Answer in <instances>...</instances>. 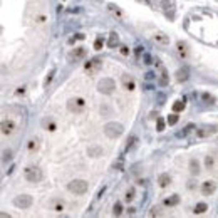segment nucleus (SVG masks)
<instances>
[{
    "instance_id": "nucleus-1",
    "label": "nucleus",
    "mask_w": 218,
    "mask_h": 218,
    "mask_svg": "<svg viewBox=\"0 0 218 218\" xmlns=\"http://www.w3.org/2000/svg\"><path fill=\"white\" fill-rule=\"evenodd\" d=\"M104 133H106L108 138L116 139L124 133V127H122V124H119V122H108V124L104 126Z\"/></svg>"
},
{
    "instance_id": "nucleus-2",
    "label": "nucleus",
    "mask_w": 218,
    "mask_h": 218,
    "mask_svg": "<svg viewBox=\"0 0 218 218\" xmlns=\"http://www.w3.org/2000/svg\"><path fill=\"white\" fill-rule=\"evenodd\" d=\"M24 178H25L29 183H39L40 180L44 178V175H42V171H40L39 168L29 166V168H25V170H24Z\"/></svg>"
},
{
    "instance_id": "nucleus-3",
    "label": "nucleus",
    "mask_w": 218,
    "mask_h": 218,
    "mask_svg": "<svg viewBox=\"0 0 218 218\" xmlns=\"http://www.w3.org/2000/svg\"><path fill=\"white\" fill-rule=\"evenodd\" d=\"M67 188H69L71 193H74V195H84V193L87 191L89 185H87V181H84V180H72Z\"/></svg>"
},
{
    "instance_id": "nucleus-4",
    "label": "nucleus",
    "mask_w": 218,
    "mask_h": 218,
    "mask_svg": "<svg viewBox=\"0 0 218 218\" xmlns=\"http://www.w3.org/2000/svg\"><path fill=\"white\" fill-rule=\"evenodd\" d=\"M97 89L102 94H113V91L116 89V82L111 79V77H102L99 81V84H97Z\"/></svg>"
},
{
    "instance_id": "nucleus-5",
    "label": "nucleus",
    "mask_w": 218,
    "mask_h": 218,
    "mask_svg": "<svg viewBox=\"0 0 218 218\" xmlns=\"http://www.w3.org/2000/svg\"><path fill=\"white\" fill-rule=\"evenodd\" d=\"M32 196L30 195H19V196H15L14 198V205L17 208H22V210H25V208H30L32 207Z\"/></svg>"
},
{
    "instance_id": "nucleus-6",
    "label": "nucleus",
    "mask_w": 218,
    "mask_h": 218,
    "mask_svg": "<svg viewBox=\"0 0 218 218\" xmlns=\"http://www.w3.org/2000/svg\"><path fill=\"white\" fill-rule=\"evenodd\" d=\"M84 108H86V101L82 97H74V99H71L67 102V109L71 113H81Z\"/></svg>"
},
{
    "instance_id": "nucleus-7",
    "label": "nucleus",
    "mask_w": 218,
    "mask_h": 218,
    "mask_svg": "<svg viewBox=\"0 0 218 218\" xmlns=\"http://www.w3.org/2000/svg\"><path fill=\"white\" fill-rule=\"evenodd\" d=\"M216 190V183L213 181V180H207V181H203L201 183V193H203L205 196H210V195H213Z\"/></svg>"
},
{
    "instance_id": "nucleus-8",
    "label": "nucleus",
    "mask_w": 218,
    "mask_h": 218,
    "mask_svg": "<svg viewBox=\"0 0 218 218\" xmlns=\"http://www.w3.org/2000/svg\"><path fill=\"white\" fill-rule=\"evenodd\" d=\"M101 65L102 62L99 59H92V60H89V62H86V71H87L89 74H96V72H99V69H101Z\"/></svg>"
},
{
    "instance_id": "nucleus-9",
    "label": "nucleus",
    "mask_w": 218,
    "mask_h": 218,
    "mask_svg": "<svg viewBox=\"0 0 218 218\" xmlns=\"http://www.w3.org/2000/svg\"><path fill=\"white\" fill-rule=\"evenodd\" d=\"M122 86H124L126 91H133V89L136 87V84H134V79H133V77H129L127 74H124V76H122Z\"/></svg>"
},
{
    "instance_id": "nucleus-10",
    "label": "nucleus",
    "mask_w": 218,
    "mask_h": 218,
    "mask_svg": "<svg viewBox=\"0 0 218 218\" xmlns=\"http://www.w3.org/2000/svg\"><path fill=\"white\" fill-rule=\"evenodd\" d=\"M15 129L14 121H2V134H12Z\"/></svg>"
},
{
    "instance_id": "nucleus-11",
    "label": "nucleus",
    "mask_w": 218,
    "mask_h": 218,
    "mask_svg": "<svg viewBox=\"0 0 218 218\" xmlns=\"http://www.w3.org/2000/svg\"><path fill=\"white\" fill-rule=\"evenodd\" d=\"M211 134H215V127H203V129L196 131L198 138H207V136H211Z\"/></svg>"
},
{
    "instance_id": "nucleus-12",
    "label": "nucleus",
    "mask_w": 218,
    "mask_h": 218,
    "mask_svg": "<svg viewBox=\"0 0 218 218\" xmlns=\"http://www.w3.org/2000/svg\"><path fill=\"white\" fill-rule=\"evenodd\" d=\"M158 183H159V186H161V188H166L168 185L171 183V176L168 175V173H163V175H159Z\"/></svg>"
},
{
    "instance_id": "nucleus-13",
    "label": "nucleus",
    "mask_w": 218,
    "mask_h": 218,
    "mask_svg": "<svg viewBox=\"0 0 218 218\" xmlns=\"http://www.w3.org/2000/svg\"><path fill=\"white\" fill-rule=\"evenodd\" d=\"M190 173H191L193 176H198L200 175V163L196 161L195 158L190 159Z\"/></svg>"
},
{
    "instance_id": "nucleus-14",
    "label": "nucleus",
    "mask_w": 218,
    "mask_h": 218,
    "mask_svg": "<svg viewBox=\"0 0 218 218\" xmlns=\"http://www.w3.org/2000/svg\"><path fill=\"white\" fill-rule=\"evenodd\" d=\"M87 154H89V156H92V158H97V156H101V154H102V148H101V146H89Z\"/></svg>"
},
{
    "instance_id": "nucleus-15",
    "label": "nucleus",
    "mask_w": 218,
    "mask_h": 218,
    "mask_svg": "<svg viewBox=\"0 0 218 218\" xmlns=\"http://www.w3.org/2000/svg\"><path fill=\"white\" fill-rule=\"evenodd\" d=\"M178 203H180V196L178 195H173V196H170V198L164 200V205H166V207H175V205H178Z\"/></svg>"
},
{
    "instance_id": "nucleus-16",
    "label": "nucleus",
    "mask_w": 218,
    "mask_h": 218,
    "mask_svg": "<svg viewBox=\"0 0 218 218\" xmlns=\"http://www.w3.org/2000/svg\"><path fill=\"white\" fill-rule=\"evenodd\" d=\"M176 47H178V54L181 56V57H186L188 56V46L185 42H178V46H176Z\"/></svg>"
},
{
    "instance_id": "nucleus-17",
    "label": "nucleus",
    "mask_w": 218,
    "mask_h": 218,
    "mask_svg": "<svg viewBox=\"0 0 218 218\" xmlns=\"http://www.w3.org/2000/svg\"><path fill=\"white\" fill-rule=\"evenodd\" d=\"M185 106H186V104H185V97H183V99L176 101L175 104H173V111H175V113H180V111L185 109Z\"/></svg>"
},
{
    "instance_id": "nucleus-18",
    "label": "nucleus",
    "mask_w": 218,
    "mask_h": 218,
    "mask_svg": "<svg viewBox=\"0 0 218 218\" xmlns=\"http://www.w3.org/2000/svg\"><path fill=\"white\" fill-rule=\"evenodd\" d=\"M207 210H208V205L207 203H196V207H195L193 211H195L196 215H200V213H205Z\"/></svg>"
},
{
    "instance_id": "nucleus-19",
    "label": "nucleus",
    "mask_w": 218,
    "mask_h": 218,
    "mask_svg": "<svg viewBox=\"0 0 218 218\" xmlns=\"http://www.w3.org/2000/svg\"><path fill=\"white\" fill-rule=\"evenodd\" d=\"M119 42V37L116 32H111V37H109V42H108V46L109 47H116V44Z\"/></svg>"
},
{
    "instance_id": "nucleus-20",
    "label": "nucleus",
    "mask_w": 218,
    "mask_h": 218,
    "mask_svg": "<svg viewBox=\"0 0 218 218\" xmlns=\"http://www.w3.org/2000/svg\"><path fill=\"white\" fill-rule=\"evenodd\" d=\"M176 79L178 81H186L188 79V69H180L176 72Z\"/></svg>"
},
{
    "instance_id": "nucleus-21",
    "label": "nucleus",
    "mask_w": 218,
    "mask_h": 218,
    "mask_svg": "<svg viewBox=\"0 0 218 218\" xmlns=\"http://www.w3.org/2000/svg\"><path fill=\"white\" fill-rule=\"evenodd\" d=\"M154 40H156V42H161V44H168V42H170V39H168L166 35H163V34H156Z\"/></svg>"
},
{
    "instance_id": "nucleus-22",
    "label": "nucleus",
    "mask_w": 218,
    "mask_h": 218,
    "mask_svg": "<svg viewBox=\"0 0 218 218\" xmlns=\"http://www.w3.org/2000/svg\"><path fill=\"white\" fill-rule=\"evenodd\" d=\"M121 213H122V207H121V203H116V205L113 207V215H114V216H119Z\"/></svg>"
},
{
    "instance_id": "nucleus-23",
    "label": "nucleus",
    "mask_w": 218,
    "mask_h": 218,
    "mask_svg": "<svg viewBox=\"0 0 218 218\" xmlns=\"http://www.w3.org/2000/svg\"><path fill=\"white\" fill-rule=\"evenodd\" d=\"M74 57H82V56H86V49H82V47H79V49H76L74 51V54H72Z\"/></svg>"
},
{
    "instance_id": "nucleus-24",
    "label": "nucleus",
    "mask_w": 218,
    "mask_h": 218,
    "mask_svg": "<svg viewBox=\"0 0 218 218\" xmlns=\"http://www.w3.org/2000/svg\"><path fill=\"white\" fill-rule=\"evenodd\" d=\"M176 122H178V116H176V114H171V116L168 118V124H170V126H175Z\"/></svg>"
},
{
    "instance_id": "nucleus-25",
    "label": "nucleus",
    "mask_w": 218,
    "mask_h": 218,
    "mask_svg": "<svg viewBox=\"0 0 218 218\" xmlns=\"http://www.w3.org/2000/svg\"><path fill=\"white\" fill-rule=\"evenodd\" d=\"M102 44H104V42H102L101 37H99V39H96V42H94V49H96V51H101V49H102Z\"/></svg>"
},
{
    "instance_id": "nucleus-26",
    "label": "nucleus",
    "mask_w": 218,
    "mask_h": 218,
    "mask_svg": "<svg viewBox=\"0 0 218 218\" xmlns=\"http://www.w3.org/2000/svg\"><path fill=\"white\" fill-rule=\"evenodd\" d=\"M134 198V190L131 188V190H127V193H126V201H131Z\"/></svg>"
},
{
    "instance_id": "nucleus-27",
    "label": "nucleus",
    "mask_w": 218,
    "mask_h": 218,
    "mask_svg": "<svg viewBox=\"0 0 218 218\" xmlns=\"http://www.w3.org/2000/svg\"><path fill=\"white\" fill-rule=\"evenodd\" d=\"M46 126H47V131H56V127H57L56 122H52V121H49V122L46 121Z\"/></svg>"
},
{
    "instance_id": "nucleus-28",
    "label": "nucleus",
    "mask_w": 218,
    "mask_h": 218,
    "mask_svg": "<svg viewBox=\"0 0 218 218\" xmlns=\"http://www.w3.org/2000/svg\"><path fill=\"white\" fill-rule=\"evenodd\" d=\"M54 72H56V69H54V67H52V69H51V72H49V74H47V79H46V86H47V84H49V82H51V81H52V76H54Z\"/></svg>"
},
{
    "instance_id": "nucleus-29",
    "label": "nucleus",
    "mask_w": 218,
    "mask_h": 218,
    "mask_svg": "<svg viewBox=\"0 0 218 218\" xmlns=\"http://www.w3.org/2000/svg\"><path fill=\"white\" fill-rule=\"evenodd\" d=\"M164 129V121L163 118H158V131H163Z\"/></svg>"
},
{
    "instance_id": "nucleus-30",
    "label": "nucleus",
    "mask_w": 218,
    "mask_h": 218,
    "mask_svg": "<svg viewBox=\"0 0 218 218\" xmlns=\"http://www.w3.org/2000/svg\"><path fill=\"white\" fill-rule=\"evenodd\" d=\"M54 210H56V211H62V210H64V205H62V203H56V205H54Z\"/></svg>"
},
{
    "instance_id": "nucleus-31",
    "label": "nucleus",
    "mask_w": 218,
    "mask_h": 218,
    "mask_svg": "<svg viewBox=\"0 0 218 218\" xmlns=\"http://www.w3.org/2000/svg\"><path fill=\"white\" fill-rule=\"evenodd\" d=\"M205 163H207L208 168H211L213 166V158H211V156H207V161H205Z\"/></svg>"
},
{
    "instance_id": "nucleus-32",
    "label": "nucleus",
    "mask_w": 218,
    "mask_h": 218,
    "mask_svg": "<svg viewBox=\"0 0 218 218\" xmlns=\"http://www.w3.org/2000/svg\"><path fill=\"white\" fill-rule=\"evenodd\" d=\"M136 141V138H131V139H127V146H126V149H129L131 146H133V143Z\"/></svg>"
},
{
    "instance_id": "nucleus-33",
    "label": "nucleus",
    "mask_w": 218,
    "mask_h": 218,
    "mask_svg": "<svg viewBox=\"0 0 218 218\" xmlns=\"http://www.w3.org/2000/svg\"><path fill=\"white\" fill-rule=\"evenodd\" d=\"M203 99H205V101H210V102H211V101H213V96H211V94H203Z\"/></svg>"
},
{
    "instance_id": "nucleus-34",
    "label": "nucleus",
    "mask_w": 218,
    "mask_h": 218,
    "mask_svg": "<svg viewBox=\"0 0 218 218\" xmlns=\"http://www.w3.org/2000/svg\"><path fill=\"white\" fill-rule=\"evenodd\" d=\"M121 54H122V56H127V54H129V51H127V47H121Z\"/></svg>"
},
{
    "instance_id": "nucleus-35",
    "label": "nucleus",
    "mask_w": 218,
    "mask_h": 218,
    "mask_svg": "<svg viewBox=\"0 0 218 218\" xmlns=\"http://www.w3.org/2000/svg\"><path fill=\"white\" fill-rule=\"evenodd\" d=\"M7 158L10 159V151H3V161H5Z\"/></svg>"
},
{
    "instance_id": "nucleus-36",
    "label": "nucleus",
    "mask_w": 218,
    "mask_h": 218,
    "mask_svg": "<svg viewBox=\"0 0 218 218\" xmlns=\"http://www.w3.org/2000/svg\"><path fill=\"white\" fill-rule=\"evenodd\" d=\"M37 145H35V141H29V149H34Z\"/></svg>"
},
{
    "instance_id": "nucleus-37",
    "label": "nucleus",
    "mask_w": 218,
    "mask_h": 218,
    "mask_svg": "<svg viewBox=\"0 0 218 218\" xmlns=\"http://www.w3.org/2000/svg\"><path fill=\"white\" fill-rule=\"evenodd\" d=\"M153 76H154L153 72H148V74H146V77H148V79H153Z\"/></svg>"
}]
</instances>
